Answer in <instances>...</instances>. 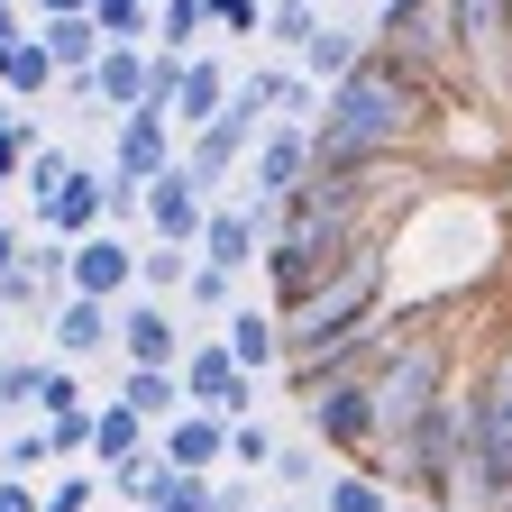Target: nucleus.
Here are the masks:
<instances>
[{
  "instance_id": "obj_1",
  "label": "nucleus",
  "mask_w": 512,
  "mask_h": 512,
  "mask_svg": "<svg viewBox=\"0 0 512 512\" xmlns=\"http://www.w3.org/2000/svg\"><path fill=\"white\" fill-rule=\"evenodd\" d=\"M439 101H448L439 83L403 74L394 55H375V46H366V64H357V74L320 92L311 156H412L430 128H439Z\"/></svg>"
},
{
  "instance_id": "obj_2",
  "label": "nucleus",
  "mask_w": 512,
  "mask_h": 512,
  "mask_svg": "<svg viewBox=\"0 0 512 512\" xmlns=\"http://www.w3.org/2000/svg\"><path fill=\"white\" fill-rule=\"evenodd\" d=\"M384 293H394V266H384V238H375V247L348 256L339 275H320L302 302L275 311V330H284V366H311V357H330L339 339L375 330V320H384Z\"/></svg>"
},
{
  "instance_id": "obj_3",
  "label": "nucleus",
  "mask_w": 512,
  "mask_h": 512,
  "mask_svg": "<svg viewBox=\"0 0 512 512\" xmlns=\"http://www.w3.org/2000/svg\"><path fill=\"white\" fill-rule=\"evenodd\" d=\"M174 375H183V403L211 412V421H247V412H256V375H238L220 339H192Z\"/></svg>"
},
{
  "instance_id": "obj_4",
  "label": "nucleus",
  "mask_w": 512,
  "mask_h": 512,
  "mask_svg": "<svg viewBox=\"0 0 512 512\" xmlns=\"http://www.w3.org/2000/svg\"><path fill=\"white\" fill-rule=\"evenodd\" d=\"M110 348H119V366L174 375L192 339H183V311H174V302H119V311H110Z\"/></svg>"
},
{
  "instance_id": "obj_5",
  "label": "nucleus",
  "mask_w": 512,
  "mask_h": 512,
  "mask_svg": "<svg viewBox=\"0 0 512 512\" xmlns=\"http://www.w3.org/2000/svg\"><path fill=\"white\" fill-rule=\"evenodd\" d=\"M138 211H147L156 247H183V256H202V229H211V192L183 174V156H174V165L147 183V202H138Z\"/></svg>"
},
{
  "instance_id": "obj_6",
  "label": "nucleus",
  "mask_w": 512,
  "mask_h": 512,
  "mask_svg": "<svg viewBox=\"0 0 512 512\" xmlns=\"http://www.w3.org/2000/svg\"><path fill=\"white\" fill-rule=\"evenodd\" d=\"M128 284H138V247H128L119 229H101V238H83L74 256H64V293L74 302H128Z\"/></svg>"
},
{
  "instance_id": "obj_7",
  "label": "nucleus",
  "mask_w": 512,
  "mask_h": 512,
  "mask_svg": "<svg viewBox=\"0 0 512 512\" xmlns=\"http://www.w3.org/2000/svg\"><path fill=\"white\" fill-rule=\"evenodd\" d=\"M101 229H110V174H101V165H74V174H64V192L37 211V238L83 247V238H101Z\"/></svg>"
},
{
  "instance_id": "obj_8",
  "label": "nucleus",
  "mask_w": 512,
  "mask_h": 512,
  "mask_svg": "<svg viewBox=\"0 0 512 512\" xmlns=\"http://www.w3.org/2000/svg\"><path fill=\"white\" fill-rule=\"evenodd\" d=\"M156 467L165 476H220L229 467V421H211V412H174L165 430H156Z\"/></svg>"
},
{
  "instance_id": "obj_9",
  "label": "nucleus",
  "mask_w": 512,
  "mask_h": 512,
  "mask_svg": "<svg viewBox=\"0 0 512 512\" xmlns=\"http://www.w3.org/2000/svg\"><path fill=\"white\" fill-rule=\"evenodd\" d=\"M302 174H311V128H266L247 147V192L238 202H284V192H302Z\"/></svg>"
},
{
  "instance_id": "obj_10",
  "label": "nucleus",
  "mask_w": 512,
  "mask_h": 512,
  "mask_svg": "<svg viewBox=\"0 0 512 512\" xmlns=\"http://www.w3.org/2000/svg\"><path fill=\"white\" fill-rule=\"evenodd\" d=\"M174 156H183V138H174L165 119H147V110L110 119V174H119V183H138V192H147V183H156Z\"/></svg>"
},
{
  "instance_id": "obj_11",
  "label": "nucleus",
  "mask_w": 512,
  "mask_h": 512,
  "mask_svg": "<svg viewBox=\"0 0 512 512\" xmlns=\"http://www.w3.org/2000/svg\"><path fill=\"white\" fill-rule=\"evenodd\" d=\"M220 348H229L238 375H275V366H284V330H275V311H256V302H238V311L220 320Z\"/></svg>"
},
{
  "instance_id": "obj_12",
  "label": "nucleus",
  "mask_w": 512,
  "mask_h": 512,
  "mask_svg": "<svg viewBox=\"0 0 512 512\" xmlns=\"http://www.w3.org/2000/svg\"><path fill=\"white\" fill-rule=\"evenodd\" d=\"M229 64L220 55H183V92H174V138H192V128H211L220 119V101H229Z\"/></svg>"
},
{
  "instance_id": "obj_13",
  "label": "nucleus",
  "mask_w": 512,
  "mask_h": 512,
  "mask_svg": "<svg viewBox=\"0 0 512 512\" xmlns=\"http://www.w3.org/2000/svg\"><path fill=\"white\" fill-rule=\"evenodd\" d=\"M28 37L46 46V64H55V83H83L92 64H101V46H110V37L92 28V10H83V19H37Z\"/></svg>"
},
{
  "instance_id": "obj_14",
  "label": "nucleus",
  "mask_w": 512,
  "mask_h": 512,
  "mask_svg": "<svg viewBox=\"0 0 512 512\" xmlns=\"http://www.w3.org/2000/svg\"><path fill=\"white\" fill-rule=\"evenodd\" d=\"M147 46H101V64H92V101L110 110V119H128V110H138L147 101Z\"/></svg>"
},
{
  "instance_id": "obj_15",
  "label": "nucleus",
  "mask_w": 512,
  "mask_h": 512,
  "mask_svg": "<svg viewBox=\"0 0 512 512\" xmlns=\"http://www.w3.org/2000/svg\"><path fill=\"white\" fill-rule=\"evenodd\" d=\"M156 448V430L138 421V412H119V403H92V476H119L128 458H147Z\"/></svg>"
},
{
  "instance_id": "obj_16",
  "label": "nucleus",
  "mask_w": 512,
  "mask_h": 512,
  "mask_svg": "<svg viewBox=\"0 0 512 512\" xmlns=\"http://www.w3.org/2000/svg\"><path fill=\"white\" fill-rule=\"evenodd\" d=\"M46 339H55V366H74V357H110V302H64L46 320Z\"/></svg>"
},
{
  "instance_id": "obj_17",
  "label": "nucleus",
  "mask_w": 512,
  "mask_h": 512,
  "mask_svg": "<svg viewBox=\"0 0 512 512\" xmlns=\"http://www.w3.org/2000/svg\"><path fill=\"white\" fill-rule=\"evenodd\" d=\"M119 412H138L147 430H165L174 412H183V375H156V366H119V394H110Z\"/></svg>"
},
{
  "instance_id": "obj_18",
  "label": "nucleus",
  "mask_w": 512,
  "mask_h": 512,
  "mask_svg": "<svg viewBox=\"0 0 512 512\" xmlns=\"http://www.w3.org/2000/svg\"><path fill=\"white\" fill-rule=\"evenodd\" d=\"M357 64H366V37L330 19V28L302 46V83H311V92H330V83H348V74H357Z\"/></svg>"
},
{
  "instance_id": "obj_19",
  "label": "nucleus",
  "mask_w": 512,
  "mask_h": 512,
  "mask_svg": "<svg viewBox=\"0 0 512 512\" xmlns=\"http://www.w3.org/2000/svg\"><path fill=\"white\" fill-rule=\"evenodd\" d=\"M202 37H211V10H202V0H165V10H156V37H147V55H202Z\"/></svg>"
},
{
  "instance_id": "obj_20",
  "label": "nucleus",
  "mask_w": 512,
  "mask_h": 512,
  "mask_svg": "<svg viewBox=\"0 0 512 512\" xmlns=\"http://www.w3.org/2000/svg\"><path fill=\"white\" fill-rule=\"evenodd\" d=\"M320 512H394V485L366 476V467H339L330 485H320Z\"/></svg>"
},
{
  "instance_id": "obj_21",
  "label": "nucleus",
  "mask_w": 512,
  "mask_h": 512,
  "mask_svg": "<svg viewBox=\"0 0 512 512\" xmlns=\"http://www.w3.org/2000/svg\"><path fill=\"white\" fill-rule=\"evenodd\" d=\"M183 275H192V256H183V247H156V238L138 247V284H147V302H174Z\"/></svg>"
},
{
  "instance_id": "obj_22",
  "label": "nucleus",
  "mask_w": 512,
  "mask_h": 512,
  "mask_svg": "<svg viewBox=\"0 0 512 512\" xmlns=\"http://www.w3.org/2000/svg\"><path fill=\"white\" fill-rule=\"evenodd\" d=\"M183 311H211V320H229V311H238V284H229L220 266H202V256H192V275H183Z\"/></svg>"
},
{
  "instance_id": "obj_23",
  "label": "nucleus",
  "mask_w": 512,
  "mask_h": 512,
  "mask_svg": "<svg viewBox=\"0 0 512 512\" xmlns=\"http://www.w3.org/2000/svg\"><path fill=\"white\" fill-rule=\"evenodd\" d=\"M266 476H284L293 494H320V476H330V458H320L311 439H275V467Z\"/></svg>"
},
{
  "instance_id": "obj_24",
  "label": "nucleus",
  "mask_w": 512,
  "mask_h": 512,
  "mask_svg": "<svg viewBox=\"0 0 512 512\" xmlns=\"http://www.w3.org/2000/svg\"><path fill=\"white\" fill-rule=\"evenodd\" d=\"M46 92H55V64H46L37 37H19L10 46V101H46Z\"/></svg>"
},
{
  "instance_id": "obj_25",
  "label": "nucleus",
  "mask_w": 512,
  "mask_h": 512,
  "mask_svg": "<svg viewBox=\"0 0 512 512\" xmlns=\"http://www.w3.org/2000/svg\"><path fill=\"white\" fill-rule=\"evenodd\" d=\"M37 512H101V476L55 467V476H46V494H37Z\"/></svg>"
},
{
  "instance_id": "obj_26",
  "label": "nucleus",
  "mask_w": 512,
  "mask_h": 512,
  "mask_svg": "<svg viewBox=\"0 0 512 512\" xmlns=\"http://www.w3.org/2000/svg\"><path fill=\"white\" fill-rule=\"evenodd\" d=\"M320 28H330V19H320V10H302V0H266V37H275V46H293V55H302Z\"/></svg>"
},
{
  "instance_id": "obj_27",
  "label": "nucleus",
  "mask_w": 512,
  "mask_h": 512,
  "mask_svg": "<svg viewBox=\"0 0 512 512\" xmlns=\"http://www.w3.org/2000/svg\"><path fill=\"white\" fill-rule=\"evenodd\" d=\"M64 174H74V156H64V147H37V156L19 165V192H28V202L46 211V202H55V192H64Z\"/></svg>"
},
{
  "instance_id": "obj_28",
  "label": "nucleus",
  "mask_w": 512,
  "mask_h": 512,
  "mask_svg": "<svg viewBox=\"0 0 512 512\" xmlns=\"http://www.w3.org/2000/svg\"><path fill=\"white\" fill-rule=\"evenodd\" d=\"M229 467L238 476H266L275 467V430L266 421H229Z\"/></svg>"
},
{
  "instance_id": "obj_29",
  "label": "nucleus",
  "mask_w": 512,
  "mask_h": 512,
  "mask_svg": "<svg viewBox=\"0 0 512 512\" xmlns=\"http://www.w3.org/2000/svg\"><path fill=\"white\" fill-rule=\"evenodd\" d=\"M0 476H55V448H46V430L28 421V430H10V448H0Z\"/></svg>"
},
{
  "instance_id": "obj_30",
  "label": "nucleus",
  "mask_w": 512,
  "mask_h": 512,
  "mask_svg": "<svg viewBox=\"0 0 512 512\" xmlns=\"http://www.w3.org/2000/svg\"><path fill=\"white\" fill-rule=\"evenodd\" d=\"M202 10H211V37H266V0H202Z\"/></svg>"
},
{
  "instance_id": "obj_31",
  "label": "nucleus",
  "mask_w": 512,
  "mask_h": 512,
  "mask_svg": "<svg viewBox=\"0 0 512 512\" xmlns=\"http://www.w3.org/2000/svg\"><path fill=\"white\" fill-rule=\"evenodd\" d=\"M37 430H46V448H55V467H64V458H92V403H83V412H55V421H37Z\"/></svg>"
},
{
  "instance_id": "obj_32",
  "label": "nucleus",
  "mask_w": 512,
  "mask_h": 512,
  "mask_svg": "<svg viewBox=\"0 0 512 512\" xmlns=\"http://www.w3.org/2000/svg\"><path fill=\"white\" fill-rule=\"evenodd\" d=\"M37 412H46V421H55V412H83V384H74V366H55V357L37 366Z\"/></svg>"
},
{
  "instance_id": "obj_33",
  "label": "nucleus",
  "mask_w": 512,
  "mask_h": 512,
  "mask_svg": "<svg viewBox=\"0 0 512 512\" xmlns=\"http://www.w3.org/2000/svg\"><path fill=\"white\" fill-rule=\"evenodd\" d=\"M37 366L46 357H0V412H28L37 403Z\"/></svg>"
},
{
  "instance_id": "obj_34",
  "label": "nucleus",
  "mask_w": 512,
  "mask_h": 512,
  "mask_svg": "<svg viewBox=\"0 0 512 512\" xmlns=\"http://www.w3.org/2000/svg\"><path fill=\"white\" fill-rule=\"evenodd\" d=\"M147 512H211V476H165V494Z\"/></svg>"
},
{
  "instance_id": "obj_35",
  "label": "nucleus",
  "mask_w": 512,
  "mask_h": 512,
  "mask_svg": "<svg viewBox=\"0 0 512 512\" xmlns=\"http://www.w3.org/2000/svg\"><path fill=\"white\" fill-rule=\"evenodd\" d=\"M37 494H46V485H28V476H0V512H37Z\"/></svg>"
},
{
  "instance_id": "obj_36",
  "label": "nucleus",
  "mask_w": 512,
  "mask_h": 512,
  "mask_svg": "<svg viewBox=\"0 0 512 512\" xmlns=\"http://www.w3.org/2000/svg\"><path fill=\"white\" fill-rule=\"evenodd\" d=\"M28 37V10H0V46H19Z\"/></svg>"
},
{
  "instance_id": "obj_37",
  "label": "nucleus",
  "mask_w": 512,
  "mask_h": 512,
  "mask_svg": "<svg viewBox=\"0 0 512 512\" xmlns=\"http://www.w3.org/2000/svg\"><path fill=\"white\" fill-rule=\"evenodd\" d=\"M394 512H439V503H412V494H394Z\"/></svg>"
},
{
  "instance_id": "obj_38",
  "label": "nucleus",
  "mask_w": 512,
  "mask_h": 512,
  "mask_svg": "<svg viewBox=\"0 0 512 512\" xmlns=\"http://www.w3.org/2000/svg\"><path fill=\"white\" fill-rule=\"evenodd\" d=\"M256 512H302V503H256Z\"/></svg>"
},
{
  "instance_id": "obj_39",
  "label": "nucleus",
  "mask_w": 512,
  "mask_h": 512,
  "mask_svg": "<svg viewBox=\"0 0 512 512\" xmlns=\"http://www.w3.org/2000/svg\"><path fill=\"white\" fill-rule=\"evenodd\" d=\"M302 10H320V19H330V0H302Z\"/></svg>"
},
{
  "instance_id": "obj_40",
  "label": "nucleus",
  "mask_w": 512,
  "mask_h": 512,
  "mask_svg": "<svg viewBox=\"0 0 512 512\" xmlns=\"http://www.w3.org/2000/svg\"><path fill=\"white\" fill-rule=\"evenodd\" d=\"M0 10H28V0H0Z\"/></svg>"
},
{
  "instance_id": "obj_41",
  "label": "nucleus",
  "mask_w": 512,
  "mask_h": 512,
  "mask_svg": "<svg viewBox=\"0 0 512 512\" xmlns=\"http://www.w3.org/2000/svg\"><path fill=\"white\" fill-rule=\"evenodd\" d=\"M147 10H165V0H147Z\"/></svg>"
},
{
  "instance_id": "obj_42",
  "label": "nucleus",
  "mask_w": 512,
  "mask_h": 512,
  "mask_svg": "<svg viewBox=\"0 0 512 512\" xmlns=\"http://www.w3.org/2000/svg\"><path fill=\"white\" fill-rule=\"evenodd\" d=\"M0 202H10V192H0Z\"/></svg>"
}]
</instances>
